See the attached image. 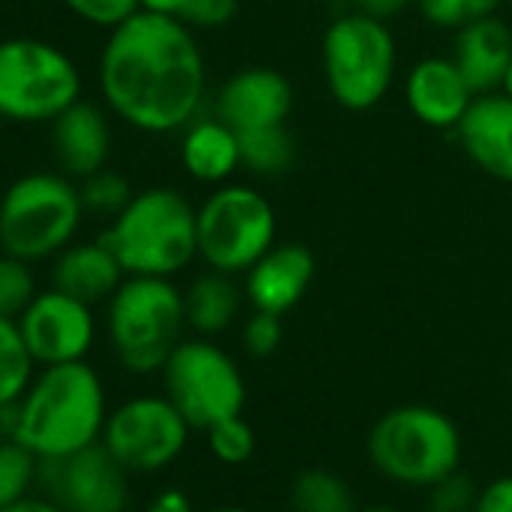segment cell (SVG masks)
<instances>
[{
  "label": "cell",
  "instance_id": "obj_7",
  "mask_svg": "<svg viewBox=\"0 0 512 512\" xmlns=\"http://www.w3.org/2000/svg\"><path fill=\"white\" fill-rule=\"evenodd\" d=\"M196 244L205 269L241 278L278 244V211L253 184H217L196 205Z\"/></svg>",
  "mask_w": 512,
  "mask_h": 512
},
{
  "label": "cell",
  "instance_id": "obj_10",
  "mask_svg": "<svg viewBox=\"0 0 512 512\" xmlns=\"http://www.w3.org/2000/svg\"><path fill=\"white\" fill-rule=\"evenodd\" d=\"M163 395L181 410L193 431L241 416L247 383L238 362L214 338H184L163 365Z\"/></svg>",
  "mask_w": 512,
  "mask_h": 512
},
{
  "label": "cell",
  "instance_id": "obj_30",
  "mask_svg": "<svg viewBox=\"0 0 512 512\" xmlns=\"http://www.w3.org/2000/svg\"><path fill=\"white\" fill-rule=\"evenodd\" d=\"M205 437H208L211 455H214L220 464L235 467V464H244V461L253 458L256 434H253L250 422L244 419V413H241V416H229V419L211 425V428L205 431Z\"/></svg>",
  "mask_w": 512,
  "mask_h": 512
},
{
  "label": "cell",
  "instance_id": "obj_11",
  "mask_svg": "<svg viewBox=\"0 0 512 512\" xmlns=\"http://www.w3.org/2000/svg\"><path fill=\"white\" fill-rule=\"evenodd\" d=\"M190 431L166 395H136L109 413L100 440L130 473H154L181 458Z\"/></svg>",
  "mask_w": 512,
  "mask_h": 512
},
{
  "label": "cell",
  "instance_id": "obj_5",
  "mask_svg": "<svg viewBox=\"0 0 512 512\" xmlns=\"http://www.w3.org/2000/svg\"><path fill=\"white\" fill-rule=\"evenodd\" d=\"M320 64L332 100L347 112H368L395 85L398 43L389 22L350 10L323 31Z\"/></svg>",
  "mask_w": 512,
  "mask_h": 512
},
{
  "label": "cell",
  "instance_id": "obj_2",
  "mask_svg": "<svg viewBox=\"0 0 512 512\" xmlns=\"http://www.w3.org/2000/svg\"><path fill=\"white\" fill-rule=\"evenodd\" d=\"M106 419L103 380L85 359L46 365L16 404L13 437L37 458H61L97 443Z\"/></svg>",
  "mask_w": 512,
  "mask_h": 512
},
{
  "label": "cell",
  "instance_id": "obj_36",
  "mask_svg": "<svg viewBox=\"0 0 512 512\" xmlns=\"http://www.w3.org/2000/svg\"><path fill=\"white\" fill-rule=\"evenodd\" d=\"M413 4H416V0H350V10L383 19V22H392L395 16H401Z\"/></svg>",
  "mask_w": 512,
  "mask_h": 512
},
{
  "label": "cell",
  "instance_id": "obj_41",
  "mask_svg": "<svg viewBox=\"0 0 512 512\" xmlns=\"http://www.w3.org/2000/svg\"><path fill=\"white\" fill-rule=\"evenodd\" d=\"M356 512H398L392 506H365V509H356Z\"/></svg>",
  "mask_w": 512,
  "mask_h": 512
},
{
  "label": "cell",
  "instance_id": "obj_34",
  "mask_svg": "<svg viewBox=\"0 0 512 512\" xmlns=\"http://www.w3.org/2000/svg\"><path fill=\"white\" fill-rule=\"evenodd\" d=\"M238 16V0H187L178 19L193 31H217L232 25Z\"/></svg>",
  "mask_w": 512,
  "mask_h": 512
},
{
  "label": "cell",
  "instance_id": "obj_31",
  "mask_svg": "<svg viewBox=\"0 0 512 512\" xmlns=\"http://www.w3.org/2000/svg\"><path fill=\"white\" fill-rule=\"evenodd\" d=\"M284 341V317L266 314V311H250V317L241 326V347L253 359H269L278 353Z\"/></svg>",
  "mask_w": 512,
  "mask_h": 512
},
{
  "label": "cell",
  "instance_id": "obj_12",
  "mask_svg": "<svg viewBox=\"0 0 512 512\" xmlns=\"http://www.w3.org/2000/svg\"><path fill=\"white\" fill-rule=\"evenodd\" d=\"M43 482L67 512H115L127 509V467L103 440L61 458H40Z\"/></svg>",
  "mask_w": 512,
  "mask_h": 512
},
{
  "label": "cell",
  "instance_id": "obj_9",
  "mask_svg": "<svg viewBox=\"0 0 512 512\" xmlns=\"http://www.w3.org/2000/svg\"><path fill=\"white\" fill-rule=\"evenodd\" d=\"M76 100H82V76L67 52L34 37L0 43V118L55 121Z\"/></svg>",
  "mask_w": 512,
  "mask_h": 512
},
{
  "label": "cell",
  "instance_id": "obj_25",
  "mask_svg": "<svg viewBox=\"0 0 512 512\" xmlns=\"http://www.w3.org/2000/svg\"><path fill=\"white\" fill-rule=\"evenodd\" d=\"M34 356L25 344L19 320L0 317V407L16 404L34 380Z\"/></svg>",
  "mask_w": 512,
  "mask_h": 512
},
{
  "label": "cell",
  "instance_id": "obj_43",
  "mask_svg": "<svg viewBox=\"0 0 512 512\" xmlns=\"http://www.w3.org/2000/svg\"><path fill=\"white\" fill-rule=\"evenodd\" d=\"M115 512H127V509H115Z\"/></svg>",
  "mask_w": 512,
  "mask_h": 512
},
{
  "label": "cell",
  "instance_id": "obj_28",
  "mask_svg": "<svg viewBox=\"0 0 512 512\" xmlns=\"http://www.w3.org/2000/svg\"><path fill=\"white\" fill-rule=\"evenodd\" d=\"M37 296L40 293L31 263L10 253L0 256V317L19 320Z\"/></svg>",
  "mask_w": 512,
  "mask_h": 512
},
{
  "label": "cell",
  "instance_id": "obj_1",
  "mask_svg": "<svg viewBox=\"0 0 512 512\" xmlns=\"http://www.w3.org/2000/svg\"><path fill=\"white\" fill-rule=\"evenodd\" d=\"M106 106L133 130L163 136L199 118L208 67L196 31L175 16L139 10L109 40L97 67Z\"/></svg>",
  "mask_w": 512,
  "mask_h": 512
},
{
  "label": "cell",
  "instance_id": "obj_3",
  "mask_svg": "<svg viewBox=\"0 0 512 512\" xmlns=\"http://www.w3.org/2000/svg\"><path fill=\"white\" fill-rule=\"evenodd\" d=\"M100 241L118 256L127 275L175 278L199 260L196 205L175 187L139 190L109 220Z\"/></svg>",
  "mask_w": 512,
  "mask_h": 512
},
{
  "label": "cell",
  "instance_id": "obj_42",
  "mask_svg": "<svg viewBox=\"0 0 512 512\" xmlns=\"http://www.w3.org/2000/svg\"><path fill=\"white\" fill-rule=\"evenodd\" d=\"M214 512H253V509H244V506H220Z\"/></svg>",
  "mask_w": 512,
  "mask_h": 512
},
{
  "label": "cell",
  "instance_id": "obj_21",
  "mask_svg": "<svg viewBox=\"0 0 512 512\" xmlns=\"http://www.w3.org/2000/svg\"><path fill=\"white\" fill-rule=\"evenodd\" d=\"M181 166L208 187L232 181L241 169V139L217 115H199L181 130Z\"/></svg>",
  "mask_w": 512,
  "mask_h": 512
},
{
  "label": "cell",
  "instance_id": "obj_8",
  "mask_svg": "<svg viewBox=\"0 0 512 512\" xmlns=\"http://www.w3.org/2000/svg\"><path fill=\"white\" fill-rule=\"evenodd\" d=\"M85 205L73 178L28 172L0 199V250L37 263L58 256L82 223Z\"/></svg>",
  "mask_w": 512,
  "mask_h": 512
},
{
  "label": "cell",
  "instance_id": "obj_15",
  "mask_svg": "<svg viewBox=\"0 0 512 512\" xmlns=\"http://www.w3.org/2000/svg\"><path fill=\"white\" fill-rule=\"evenodd\" d=\"M241 278L250 311L287 317L302 305L317 278V256L299 241H278Z\"/></svg>",
  "mask_w": 512,
  "mask_h": 512
},
{
  "label": "cell",
  "instance_id": "obj_19",
  "mask_svg": "<svg viewBox=\"0 0 512 512\" xmlns=\"http://www.w3.org/2000/svg\"><path fill=\"white\" fill-rule=\"evenodd\" d=\"M124 278V266L100 238L67 244L52 266V287L88 305L109 302Z\"/></svg>",
  "mask_w": 512,
  "mask_h": 512
},
{
  "label": "cell",
  "instance_id": "obj_33",
  "mask_svg": "<svg viewBox=\"0 0 512 512\" xmlns=\"http://www.w3.org/2000/svg\"><path fill=\"white\" fill-rule=\"evenodd\" d=\"M64 4L73 16L103 31L121 28L127 19H133L142 10L139 0H64Z\"/></svg>",
  "mask_w": 512,
  "mask_h": 512
},
{
  "label": "cell",
  "instance_id": "obj_26",
  "mask_svg": "<svg viewBox=\"0 0 512 512\" xmlns=\"http://www.w3.org/2000/svg\"><path fill=\"white\" fill-rule=\"evenodd\" d=\"M40 476V458L16 437L0 443V509L31 494Z\"/></svg>",
  "mask_w": 512,
  "mask_h": 512
},
{
  "label": "cell",
  "instance_id": "obj_13",
  "mask_svg": "<svg viewBox=\"0 0 512 512\" xmlns=\"http://www.w3.org/2000/svg\"><path fill=\"white\" fill-rule=\"evenodd\" d=\"M94 305L79 302L61 290L40 293L28 311L19 317V329L37 365H64L82 362L97 338Z\"/></svg>",
  "mask_w": 512,
  "mask_h": 512
},
{
  "label": "cell",
  "instance_id": "obj_29",
  "mask_svg": "<svg viewBox=\"0 0 512 512\" xmlns=\"http://www.w3.org/2000/svg\"><path fill=\"white\" fill-rule=\"evenodd\" d=\"M79 193H82V205H85V211H91V214H100V217H118L124 208H127V202L133 199V190H130V184H127V178L124 175H118L115 169H100V172H94L91 178H85L82 184H79Z\"/></svg>",
  "mask_w": 512,
  "mask_h": 512
},
{
  "label": "cell",
  "instance_id": "obj_35",
  "mask_svg": "<svg viewBox=\"0 0 512 512\" xmlns=\"http://www.w3.org/2000/svg\"><path fill=\"white\" fill-rule=\"evenodd\" d=\"M473 512H512V476H497L479 488Z\"/></svg>",
  "mask_w": 512,
  "mask_h": 512
},
{
  "label": "cell",
  "instance_id": "obj_20",
  "mask_svg": "<svg viewBox=\"0 0 512 512\" xmlns=\"http://www.w3.org/2000/svg\"><path fill=\"white\" fill-rule=\"evenodd\" d=\"M476 94L500 91L503 76L512 64V31L503 19L488 16L455 31L449 55Z\"/></svg>",
  "mask_w": 512,
  "mask_h": 512
},
{
  "label": "cell",
  "instance_id": "obj_4",
  "mask_svg": "<svg viewBox=\"0 0 512 512\" xmlns=\"http://www.w3.org/2000/svg\"><path fill=\"white\" fill-rule=\"evenodd\" d=\"M106 332L130 374H157L184 341V290L172 278L127 275L106 302Z\"/></svg>",
  "mask_w": 512,
  "mask_h": 512
},
{
  "label": "cell",
  "instance_id": "obj_17",
  "mask_svg": "<svg viewBox=\"0 0 512 512\" xmlns=\"http://www.w3.org/2000/svg\"><path fill=\"white\" fill-rule=\"evenodd\" d=\"M452 133L479 172L512 184V100L503 91L476 94Z\"/></svg>",
  "mask_w": 512,
  "mask_h": 512
},
{
  "label": "cell",
  "instance_id": "obj_39",
  "mask_svg": "<svg viewBox=\"0 0 512 512\" xmlns=\"http://www.w3.org/2000/svg\"><path fill=\"white\" fill-rule=\"evenodd\" d=\"M139 4L148 13H160V16H175L178 19V13L184 10L187 0H139Z\"/></svg>",
  "mask_w": 512,
  "mask_h": 512
},
{
  "label": "cell",
  "instance_id": "obj_37",
  "mask_svg": "<svg viewBox=\"0 0 512 512\" xmlns=\"http://www.w3.org/2000/svg\"><path fill=\"white\" fill-rule=\"evenodd\" d=\"M145 512H196V509H193V500L187 491L163 488L160 494H154V500L145 506Z\"/></svg>",
  "mask_w": 512,
  "mask_h": 512
},
{
  "label": "cell",
  "instance_id": "obj_22",
  "mask_svg": "<svg viewBox=\"0 0 512 512\" xmlns=\"http://www.w3.org/2000/svg\"><path fill=\"white\" fill-rule=\"evenodd\" d=\"M244 302V287L232 275L205 269L184 290L187 329L199 338H217L238 323Z\"/></svg>",
  "mask_w": 512,
  "mask_h": 512
},
{
  "label": "cell",
  "instance_id": "obj_32",
  "mask_svg": "<svg viewBox=\"0 0 512 512\" xmlns=\"http://www.w3.org/2000/svg\"><path fill=\"white\" fill-rule=\"evenodd\" d=\"M425 512H473L479 488L464 473H449L446 479L425 488Z\"/></svg>",
  "mask_w": 512,
  "mask_h": 512
},
{
  "label": "cell",
  "instance_id": "obj_24",
  "mask_svg": "<svg viewBox=\"0 0 512 512\" xmlns=\"http://www.w3.org/2000/svg\"><path fill=\"white\" fill-rule=\"evenodd\" d=\"M290 503L296 512H356L353 488L326 467H308L293 479Z\"/></svg>",
  "mask_w": 512,
  "mask_h": 512
},
{
  "label": "cell",
  "instance_id": "obj_27",
  "mask_svg": "<svg viewBox=\"0 0 512 512\" xmlns=\"http://www.w3.org/2000/svg\"><path fill=\"white\" fill-rule=\"evenodd\" d=\"M503 4L506 0H416V10L431 28H443L455 34L470 22L497 16Z\"/></svg>",
  "mask_w": 512,
  "mask_h": 512
},
{
  "label": "cell",
  "instance_id": "obj_16",
  "mask_svg": "<svg viewBox=\"0 0 512 512\" xmlns=\"http://www.w3.org/2000/svg\"><path fill=\"white\" fill-rule=\"evenodd\" d=\"M473 100L476 91L452 58H422L404 76V103L410 115L425 127L455 130Z\"/></svg>",
  "mask_w": 512,
  "mask_h": 512
},
{
  "label": "cell",
  "instance_id": "obj_6",
  "mask_svg": "<svg viewBox=\"0 0 512 512\" xmlns=\"http://www.w3.org/2000/svg\"><path fill=\"white\" fill-rule=\"evenodd\" d=\"M461 431L437 407L401 404L386 410L368 434L371 464L407 488H431L461 467Z\"/></svg>",
  "mask_w": 512,
  "mask_h": 512
},
{
  "label": "cell",
  "instance_id": "obj_14",
  "mask_svg": "<svg viewBox=\"0 0 512 512\" xmlns=\"http://www.w3.org/2000/svg\"><path fill=\"white\" fill-rule=\"evenodd\" d=\"M296 106L293 82L272 67L235 70L214 97V115L235 133L287 124Z\"/></svg>",
  "mask_w": 512,
  "mask_h": 512
},
{
  "label": "cell",
  "instance_id": "obj_23",
  "mask_svg": "<svg viewBox=\"0 0 512 512\" xmlns=\"http://www.w3.org/2000/svg\"><path fill=\"white\" fill-rule=\"evenodd\" d=\"M241 139V169H247L256 178H281L293 169L296 163V136L290 133L287 124L263 127L238 133Z\"/></svg>",
  "mask_w": 512,
  "mask_h": 512
},
{
  "label": "cell",
  "instance_id": "obj_40",
  "mask_svg": "<svg viewBox=\"0 0 512 512\" xmlns=\"http://www.w3.org/2000/svg\"><path fill=\"white\" fill-rule=\"evenodd\" d=\"M500 91L512 100V64H509V70H506V76H503V85H500Z\"/></svg>",
  "mask_w": 512,
  "mask_h": 512
},
{
  "label": "cell",
  "instance_id": "obj_38",
  "mask_svg": "<svg viewBox=\"0 0 512 512\" xmlns=\"http://www.w3.org/2000/svg\"><path fill=\"white\" fill-rule=\"evenodd\" d=\"M0 512H67L58 500H52V497H22L19 503H13V506H7V509H0Z\"/></svg>",
  "mask_w": 512,
  "mask_h": 512
},
{
  "label": "cell",
  "instance_id": "obj_18",
  "mask_svg": "<svg viewBox=\"0 0 512 512\" xmlns=\"http://www.w3.org/2000/svg\"><path fill=\"white\" fill-rule=\"evenodd\" d=\"M52 148L61 172L73 181H85L109 166L112 127L100 106L76 100L52 121Z\"/></svg>",
  "mask_w": 512,
  "mask_h": 512
}]
</instances>
